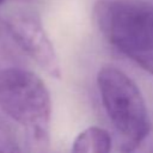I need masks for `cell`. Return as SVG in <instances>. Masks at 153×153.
Returning a JSON list of instances; mask_svg holds the SVG:
<instances>
[{
  "label": "cell",
  "instance_id": "7",
  "mask_svg": "<svg viewBox=\"0 0 153 153\" xmlns=\"http://www.w3.org/2000/svg\"><path fill=\"white\" fill-rule=\"evenodd\" d=\"M2 1H4V0H0V4H1V2H2Z\"/></svg>",
  "mask_w": 153,
  "mask_h": 153
},
{
  "label": "cell",
  "instance_id": "2",
  "mask_svg": "<svg viewBox=\"0 0 153 153\" xmlns=\"http://www.w3.org/2000/svg\"><path fill=\"white\" fill-rule=\"evenodd\" d=\"M103 108L120 136L122 153H134L148 136L151 121L145 98L123 71L103 66L97 74Z\"/></svg>",
  "mask_w": 153,
  "mask_h": 153
},
{
  "label": "cell",
  "instance_id": "6",
  "mask_svg": "<svg viewBox=\"0 0 153 153\" xmlns=\"http://www.w3.org/2000/svg\"><path fill=\"white\" fill-rule=\"evenodd\" d=\"M0 153H24L12 129L0 121Z\"/></svg>",
  "mask_w": 153,
  "mask_h": 153
},
{
  "label": "cell",
  "instance_id": "5",
  "mask_svg": "<svg viewBox=\"0 0 153 153\" xmlns=\"http://www.w3.org/2000/svg\"><path fill=\"white\" fill-rule=\"evenodd\" d=\"M111 136L104 128L91 126L80 131L73 141L71 153H110Z\"/></svg>",
  "mask_w": 153,
  "mask_h": 153
},
{
  "label": "cell",
  "instance_id": "3",
  "mask_svg": "<svg viewBox=\"0 0 153 153\" xmlns=\"http://www.w3.org/2000/svg\"><path fill=\"white\" fill-rule=\"evenodd\" d=\"M0 109L38 145L48 142L51 99L37 74L18 67L0 69Z\"/></svg>",
  "mask_w": 153,
  "mask_h": 153
},
{
  "label": "cell",
  "instance_id": "8",
  "mask_svg": "<svg viewBox=\"0 0 153 153\" xmlns=\"http://www.w3.org/2000/svg\"><path fill=\"white\" fill-rule=\"evenodd\" d=\"M151 153H153V151H152V152H151Z\"/></svg>",
  "mask_w": 153,
  "mask_h": 153
},
{
  "label": "cell",
  "instance_id": "1",
  "mask_svg": "<svg viewBox=\"0 0 153 153\" xmlns=\"http://www.w3.org/2000/svg\"><path fill=\"white\" fill-rule=\"evenodd\" d=\"M94 17L106 39L153 75V6L141 0H99Z\"/></svg>",
  "mask_w": 153,
  "mask_h": 153
},
{
  "label": "cell",
  "instance_id": "4",
  "mask_svg": "<svg viewBox=\"0 0 153 153\" xmlns=\"http://www.w3.org/2000/svg\"><path fill=\"white\" fill-rule=\"evenodd\" d=\"M5 30L18 47L50 76L61 78V65L55 48L38 17L16 14L5 22Z\"/></svg>",
  "mask_w": 153,
  "mask_h": 153
}]
</instances>
